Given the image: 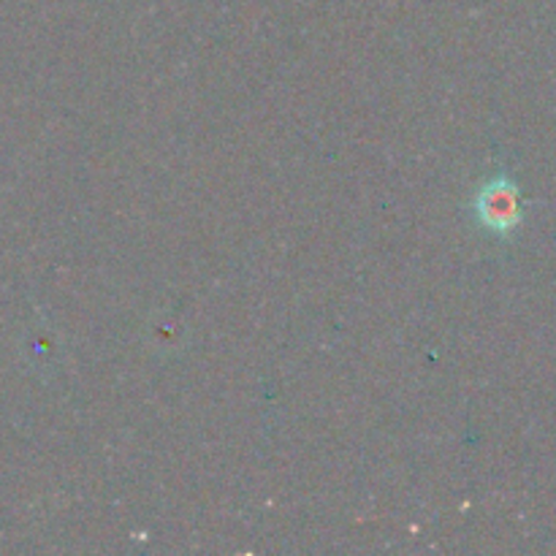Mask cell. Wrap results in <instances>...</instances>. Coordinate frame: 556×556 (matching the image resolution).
Here are the masks:
<instances>
[{
  "mask_svg": "<svg viewBox=\"0 0 556 556\" xmlns=\"http://www.w3.org/2000/svg\"><path fill=\"white\" fill-rule=\"evenodd\" d=\"M476 217L494 233H510L521 223L519 188L508 177L483 185L476 195Z\"/></svg>",
  "mask_w": 556,
  "mask_h": 556,
  "instance_id": "6da1fadb",
  "label": "cell"
}]
</instances>
